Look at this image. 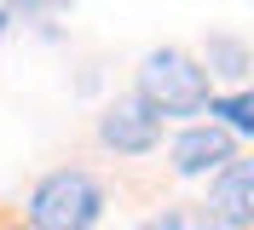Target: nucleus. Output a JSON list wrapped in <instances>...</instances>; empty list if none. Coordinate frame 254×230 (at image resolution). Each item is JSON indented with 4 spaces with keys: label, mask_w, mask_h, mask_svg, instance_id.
Returning a JSON list of instances; mask_svg holds the SVG:
<instances>
[{
    "label": "nucleus",
    "mask_w": 254,
    "mask_h": 230,
    "mask_svg": "<svg viewBox=\"0 0 254 230\" xmlns=\"http://www.w3.org/2000/svg\"><path fill=\"white\" fill-rule=\"evenodd\" d=\"M208 115H225L237 133H254V98L237 92V98H208Z\"/></svg>",
    "instance_id": "8"
},
{
    "label": "nucleus",
    "mask_w": 254,
    "mask_h": 230,
    "mask_svg": "<svg viewBox=\"0 0 254 230\" xmlns=\"http://www.w3.org/2000/svg\"><path fill=\"white\" fill-rule=\"evenodd\" d=\"M139 230H231V225H225V219H214L208 207H174V213L150 219V225H139Z\"/></svg>",
    "instance_id": "6"
},
{
    "label": "nucleus",
    "mask_w": 254,
    "mask_h": 230,
    "mask_svg": "<svg viewBox=\"0 0 254 230\" xmlns=\"http://www.w3.org/2000/svg\"><path fill=\"white\" fill-rule=\"evenodd\" d=\"M208 63H220V75H231V81L249 75V52H243L237 41H225V35H220V41H208Z\"/></svg>",
    "instance_id": "7"
},
{
    "label": "nucleus",
    "mask_w": 254,
    "mask_h": 230,
    "mask_svg": "<svg viewBox=\"0 0 254 230\" xmlns=\"http://www.w3.org/2000/svg\"><path fill=\"white\" fill-rule=\"evenodd\" d=\"M231 161V133L225 127H185L174 138V173H220Z\"/></svg>",
    "instance_id": "5"
},
{
    "label": "nucleus",
    "mask_w": 254,
    "mask_h": 230,
    "mask_svg": "<svg viewBox=\"0 0 254 230\" xmlns=\"http://www.w3.org/2000/svg\"><path fill=\"white\" fill-rule=\"evenodd\" d=\"M104 213V184L87 167H58L29 196V230H93Z\"/></svg>",
    "instance_id": "2"
},
{
    "label": "nucleus",
    "mask_w": 254,
    "mask_h": 230,
    "mask_svg": "<svg viewBox=\"0 0 254 230\" xmlns=\"http://www.w3.org/2000/svg\"><path fill=\"white\" fill-rule=\"evenodd\" d=\"M150 115H196V109H208V69L190 52H179V46H162V52H150L139 69V92H133Z\"/></svg>",
    "instance_id": "1"
},
{
    "label": "nucleus",
    "mask_w": 254,
    "mask_h": 230,
    "mask_svg": "<svg viewBox=\"0 0 254 230\" xmlns=\"http://www.w3.org/2000/svg\"><path fill=\"white\" fill-rule=\"evenodd\" d=\"M214 219H225L231 230L249 225V207H254V161H243V155H231L220 173H214V190H208L202 201Z\"/></svg>",
    "instance_id": "4"
},
{
    "label": "nucleus",
    "mask_w": 254,
    "mask_h": 230,
    "mask_svg": "<svg viewBox=\"0 0 254 230\" xmlns=\"http://www.w3.org/2000/svg\"><path fill=\"white\" fill-rule=\"evenodd\" d=\"M0 230H29V225H23V219H0Z\"/></svg>",
    "instance_id": "9"
},
{
    "label": "nucleus",
    "mask_w": 254,
    "mask_h": 230,
    "mask_svg": "<svg viewBox=\"0 0 254 230\" xmlns=\"http://www.w3.org/2000/svg\"><path fill=\"white\" fill-rule=\"evenodd\" d=\"M98 138H104L116 155H144V150H156V144H162V115H150V109L127 92V98H116V104L104 109Z\"/></svg>",
    "instance_id": "3"
},
{
    "label": "nucleus",
    "mask_w": 254,
    "mask_h": 230,
    "mask_svg": "<svg viewBox=\"0 0 254 230\" xmlns=\"http://www.w3.org/2000/svg\"><path fill=\"white\" fill-rule=\"evenodd\" d=\"M0 17H6V12H0Z\"/></svg>",
    "instance_id": "10"
}]
</instances>
